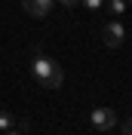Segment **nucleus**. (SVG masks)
Segmentation results:
<instances>
[{"instance_id":"nucleus-10","label":"nucleus","mask_w":132,"mask_h":135,"mask_svg":"<svg viewBox=\"0 0 132 135\" xmlns=\"http://www.w3.org/2000/svg\"><path fill=\"white\" fill-rule=\"evenodd\" d=\"M6 135H22V132H18V129H6Z\"/></svg>"},{"instance_id":"nucleus-7","label":"nucleus","mask_w":132,"mask_h":135,"mask_svg":"<svg viewBox=\"0 0 132 135\" xmlns=\"http://www.w3.org/2000/svg\"><path fill=\"white\" fill-rule=\"evenodd\" d=\"M83 6L95 12V9H101V6H105V0H83Z\"/></svg>"},{"instance_id":"nucleus-8","label":"nucleus","mask_w":132,"mask_h":135,"mask_svg":"<svg viewBox=\"0 0 132 135\" xmlns=\"http://www.w3.org/2000/svg\"><path fill=\"white\" fill-rule=\"evenodd\" d=\"M123 135H132V120H126V123H123Z\"/></svg>"},{"instance_id":"nucleus-11","label":"nucleus","mask_w":132,"mask_h":135,"mask_svg":"<svg viewBox=\"0 0 132 135\" xmlns=\"http://www.w3.org/2000/svg\"><path fill=\"white\" fill-rule=\"evenodd\" d=\"M129 3H132V0H129Z\"/></svg>"},{"instance_id":"nucleus-2","label":"nucleus","mask_w":132,"mask_h":135,"mask_svg":"<svg viewBox=\"0 0 132 135\" xmlns=\"http://www.w3.org/2000/svg\"><path fill=\"white\" fill-rule=\"evenodd\" d=\"M101 40H105V46H111V49L123 46V40H126V28L120 25V22H107V25L101 28Z\"/></svg>"},{"instance_id":"nucleus-3","label":"nucleus","mask_w":132,"mask_h":135,"mask_svg":"<svg viewBox=\"0 0 132 135\" xmlns=\"http://www.w3.org/2000/svg\"><path fill=\"white\" fill-rule=\"evenodd\" d=\"M89 120H92V126L98 129V132H105V129H114L117 126V110L114 108H95L89 114Z\"/></svg>"},{"instance_id":"nucleus-9","label":"nucleus","mask_w":132,"mask_h":135,"mask_svg":"<svg viewBox=\"0 0 132 135\" xmlns=\"http://www.w3.org/2000/svg\"><path fill=\"white\" fill-rule=\"evenodd\" d=\"M58 3H62V6H74L77 0H58Z\"/></svg>"},{"instance_id":"nucleus-4","label":"nucleus","mask_w":132,"mask_h":135,"mask_svg":"<svg viewBox=\"0 0 132 135\" xmlns=\"http://www.w3.org/2000/svg\"><path fill=\"white\" fill-rule=\"evenodd\" d=\"M52 3L55 0H22V6H25V12L28 16H49V9H52Z\"/></svg>"},{"instance_id":"nucleus-1","label":"nucleus","mask_w":132,"mask_h":135,"mask_svg":"<svg viewBox=\"0 0 132 135\" xmlns=\"http://www.w3.org/2000/svg\"><path fill=\"white\" fill-rule=\"evenodd\" d=\"M31 74H34V80H37L40 86H46V89H58L62 80H65L58 61H52L49 55H43L40 49L34 52V59H31Z\"/></svg>"},{"instance_id":"nucleus-6","label":"nucleus","mask_w":132,"mask_h":135,"mask_svg":"<svg viewBox=\"0 0 132 135\" xmlns=\"http://www.w3.org/2000/svg\"><path fill=\"white\" fill-rule=\"evenodd\" d=\"M105 6L111 9V12H114V16H123V12H126V0H107Z\"/></svg>"},{"instance_id":"nucleus-5","label":"nucleus","mask_w":132,"mask_h":135,"mask_svg":"<svg viewBox=\"0 0 132 135\" xmlns=\"http://www.w3.org/2000/svg\"><path fill=\"white\" fill-rule=\"evenodd\" d=\"M0 129L6 132V129H25V123H18L9 110H0Z\"/></svg>"}]
</instances>
